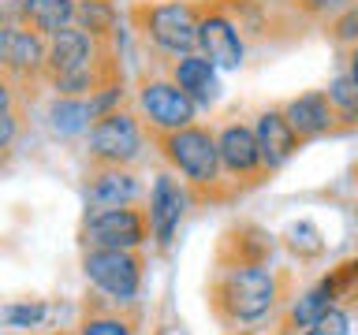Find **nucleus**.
Segmentation results:
<instances>
[{
	"mask_svg": "<svg viewBox=\"0 0 358 335\" xmlns=\"http://www.w3.org/2000/svg\"><path fill=\"white\" fill-rule=\"evenodd\" d=\"M217 153H220V172L228 179H243V183H257L265 175L262 153H257V138L250 123H224L217 131Z\"/></svg>",
	"mask_w": 358,
	"mask_h": 335,
	"instance_id": "1a4fd4ad",
	"label": "nucleus"
},
{
	"mask_svg": "<svg viewBox=\"0 0 358 335\" xmlns=\"http://www.w3.org/2000/svg\"><path fill=\"white\" fill-rule=\"evenodd\" d=\"M142 123L131 116V112H108L90 123V156L97 164H120L127 168L142 156Z\"/></svg>",
	"mask_w": 358,
	"mask_h": 335,
	"instance_id": "423d86ee",
	"label": "nucleus"
},
{
	"mask_svg": "<svg viewBox=\"0 0 358 335\" xmlns=\"http://www.w3.org/2000/svg\"><path fill=\"white\" fill-rule=\"evenodd\" d=\"M22 22V0H0V27H19Z\"/></svg>",
	"mask_w": 358,
	"mask_h": 335,
	"instance_id": "a878e982",
	"label": "nucleus"
},
{
	"mask_svg": "<svg viewBox=\"0 0 358 335\" xmlns=\"http://www.w3.org/2000/svg\"><path fill=\"white\" fill-rule=\"evenodd\" d=\"M86 250H138L150 239V220L134 205L90 209L78 231Z\"/></svg>",
	"mask_w": 358,
	"mask_h": 335,
	"instance_id": "39448f33",
	"label": "nucleus"
},
{
	"mask_svg": "<svg viewBox=\"0 0 358 335\" xmlns=\"http://www.w3.org/2000/svg\"><path fill=\"white\" fill-rule=\"evenodd\" d=\"M45 41L30 27H0V67L15 78H38L45 75Z\"/></svg>",
	"mask_w": 358,
	"mask_h": 335,
	"instance_id": "9b49d317",
	"label": "nucleus"
},
{
	"mask_svg": "<svg viewBox=\"0 0 358 335\" xmlns=\"http://www.w3.org/2000/svg\"><path fill=\"white\" fill-rule=\"evenodd\" d=\"M336 298H340V295H336L332 279H324V283H317L313 290H306L302 298H295V302H291L287 324H291V328H306V324H313V320H317V317H321V313L332 306Z\"/></svg>",
	"mask_w": 358,
	"mask_h": 335,
	"instance_id": "6ab92c4d",
	"label": "nucleus"
},
{
	"mask_svg": "<svg viewBox=\"0 0 358 335\" xmlns=\"http://www.w3.org/2000/svg\"><path fill=\"white\" fill-rule=\"evenodd\" d=\"M157 138V149L168 161L176 175H183V183L194 190V194H213L220 183H224V172H220V153H217V134L209 127H179V131H168V134H153Z\"/></svg>",
	"mask_w": 358,
	"mask_h": 335,
	"instance_id": "f03ea898",
	"label": "nucleus"
},
{
	"mask_svg": "<svg viewBox=\"0 0 358 335\" xmlns=\"http://www.w3.org/2000/svg\"><path fill=\"white\" fill-rule=\"evenodd\" d=\"M75 27L90 38H105L116 27V8L112 0H75Z\"/></svg>",
	"mask_w": 358,
	"mask_h": 335,
	"instance_id": "aec40b11",
	"label": "nucleus"
},
{
	"mask_svg": "<svg viewBox=\"0 0 358 335\" xmlns=\"http://www.w3.org/2000/svg\"><path fill=\"white\" fill-rule=\"evenodd\" d=\"M284 116L291 123V131L299 134V142H317L329 131H336V108L324 89H310V94H299L284 105Z\"/></svg>",
	"mask_w": 358,
	"mask_h": 335,
	"instance_id": "ddd939ff",
	"label": "nucleus"
},
{
	"mask_svg": "<svg viewBox=\"0 0 358 335\" xmlns=\"http://www.w3.org/2000/svg\"><path fill=\"white\" fill-rule=\"evenodd\" d=\"M11 97H15V89H11L8 78H0V108H11Z\"/></svg>",
	"mask_w": 358,
	"mask_h": 335,
	"instance_id": "c85d7f7f",
	"label": "nucleus"
},
{
	"mask_svg": "<svg viewBox=\"0 0 358 335\" xmlns=\"http://www.w3.org/2000/svg\"><path fill=\"white\" fill-rule=\"evenodd\" d=\"M4 320L11 328H38L45 320V306L41 302H22V306H8L4 309Z\"/></svg>",
	"mask_w": 358,
	"mask_h": 335,
	"instance_id": "b1692460",
	"label": "nucleus"
},
{
	"mask_svg": "<svg viewBox=\"0 0 358 335\" xmlns=\"http://www.w3.org/2000/svg\"><path fill=\"white\" fill-rule=\"evenodd\" d=\"M198 52L217 67V71H239L246 60L243 34L224 8H201L198 15Z\"/></svg>",
	"mask_w": 358,
	"mask_h": 335,
	"instance_id": "6e6552de",
	"label": "nucleus"
},
{
	"mask_svg": "<svg viewBox=\"0 0 358 335\" xmlns=\"http://www.w3.org/2000/svg\"><path fill=\"white\" fill-rule=\"evenodd\" d=\"M284 298V276L265 261H231L217 268V279L209 287L213 313L239 328V324H257L276 309Z\"/></svg>",
	"mask_w": 358,
	"mask_h": 335,
	"instance_id": "f257e3e1",
	"label": "nucleus"
},
{
	"mask_svg": "<svg viewBox=\"0 0 358 335\" xmlns=\"http://www.w3.org/2000/svg\"><path fill=\"white\" fill-rule=\"evenodd\" d=\"M142 194L138 175L120 164H97L86 183V201L90 209H112V205H134Z\"/></svg>",
	"mask_w": 358,
	"mask_h": 335,
	"instance_id": "4468645a",
	"label": "nucleus"
},
{
	"mask_svg": "<svg viewBox=\"0 0 358 335\" xmlns=\"http://www.w3.org/2000/svg\"><path fill=\"white\" fill-rule=\"evenodd\" d=\"M198 15H201V8L190 4V0H164V4L134 8L142 38L157 52L172 56V60L198 52Z\"/></svg>",
	"mask_w": 358,
	"mask_h": 335,
	"instance_id": "7ed1b4c3",
	"label": "nucleus"
},
{
	"mask_svg": "<svg viewBox=\"0 0 358 335\" xmlns=\"http://www.w3.org/2000/svg\"><path fill=\"white\" fill-rule=\"evenodd\" d=\"M347 78L355 82V89H358V41L347 49Z\"/></svg>",
	"mask_w": 358,
	"mask_h": 335,
	"instance_id": "cd10ccee",
	"label": "nucleus"
},
{
	"mask_svg": "<svg viewBox=\"0 0 358 335\" xmlns=\"http://www.w3.org/2000/svg\"><path fill=\"white\" fill-rule=\"evenodd\" d=\"M19 138V119L11 108H0V149H8L11 142Z\"/></svg>",
	"mask_w": 358,
	"mask_h": 335,
	"instance_id": "393cba45",
	"label": "nucleus"
},
{
	"mask_svg": "<svg viewBox=\"0 0 358 335\" xmlns=\"http://www.w3.org/2000/svg\"><path fill=\"white\" fill-rule=\"evenodd\" d=\"M22 27L41 38L75 27V0H22Z\"/></svg>",
	"mask_w": 358,
	"mask_h": 335,
	"instance_id": "dca6fc26",
	"label": "nucleus"
},
{
	"mask_svg": "<svg viewBox=\"0 0 358 335\" xmlns=\"http://www.w3.org/2000/svg\"><path fill=\"white\" fill-rule=\"evenodd\" d=\"M329 38H332L336 45H347V49L358 41V0H351L343 11H336V15H332Z\"/></svg>",
	"mask_w": 358,
	"mask_h": 335,
	"instance_id": "5701e85b",
	"label": "nucleus"
},
{
	"mask_svg": "<svg viewBox=\"0 0 358 335\" xmlns=\"http://www.w3.org/2000/svg\"><path fill=\"white\" fill-rule=\"evenodd\" d=\"M329 100H332V108H336V116H340V119L358 123V89H355L351 78H347V71L329 86Z\"/></svg>",
	"mask_w": 358,
	"mask_h": 335,
	"instance_id": "412c9836",
	"label": "nucleus"
},
{
	"mask_svg": "<svg viewBox=\"0 0 358 335\" xmlns=\"http://www.w3.org/2000/svg\"><path fill=\"white\" fill-rule=\"evenodd\" d=\"M172 82L194 100V108H213L220 100V75L201 52L179 56L172 64Z\"/></svg>",
	"mask_w": 358,
	"mask_h": 335,
	"instance_id": "2eb2a0df",
	"label": "nucleus"
},
{
	"mask_svg": "<svg viewBox=\"0 0 358 335\" xmlns=\"http://www.w3.org/2000/svg\"><path fill=\"white\" fill-rule=\"evenodd\" d=\"M254 138H257V153H262L265 172L284 168L291 156L299 153V134L291 131V123L284 116V108H262L254 119Z\"/></svg>",
	"mask_w": 358,
	"mask_h": 335,
	"instance_id": "f8f14e48",
	"label": "nucleus"
},
{
	"mask_svg": "<svg viewBox=\"0 0 358 335\" xmlns=\"http://www.w3.org/2000/svg\"><path fill=\"white\" fill-rule=\"evenodd\" d=\"M49 123L60 138H75V134L90 131V108H86V97H56L49 105Z\"/></svg>",
	"mask_w": 358,
	"mask_h": 335,
	"instance_id": "a211bd4d",
	"label": "nucleus"
},
{
	"mask_svg": "<svg viewBox=\"0 0 358 335\" xmlns=\"http://www.w3.org/2000/svg\"><path fill=\"white\" fill-rule=\"evenodd\" d=\"M83 272L90 279V287L105 302H116V306H131L142 290L138 250H86Z\"/></svg>",
	"mask_w": 358,
	"mask_h": 335,
	"instance_id": "20e7f679",
	"label": "nucleus"
},
{
	"mask_svg": "<svg viewBox=\"0 0 358 335\" xmlns=\"http://www.w3.org/2000/svg\"><path fill=\"white\" fill-rule=\"evenodd\" d=\"M138 112L153 134H168V131L190 127L198 108L172 78H145L138 86Z\"/></svg>",
	"mask_w": 358,
	"mask_h": 335,
	"instance_id": "0eeeda50",
	"label": "nucleus"
},
{
	"mask_svg": "<svg viewBox=\"0 0 358 335\" xmlns=\"http://www.w3.org/2000/svg\"><path fill=\"white\" fill-rule=\"evenodd\" d=\"M190 186L179 183L176 175H157L153 179V190H150V209H145V220H150V239L157 246H168L172 242V234L179 228V220H183V212L190 205Z\"/></svg>",
	"mask_w": 358,
	"mask_h": 335,
	"instance_id": "9d476101",
	"label": "nucleus"
},
{
	"mask_svg": "<svg viewBox=\"0 0 358 335\" xmlns=\"http://www.w3.org/2000/svg\"><path fill=\"white\" fill-rule=\"evenodd\" d=\"M78 335H138V313H131L127 306H116V302H105V306L86 309Z\"/></svg>",
	"mask_w": 358,
	"mask_h": 335,
	"instance_id": "f3484780",
	"label": "nucleus"
},
{
	"mask_svg": "<svg viewBox=\"0 0 358 335\" xmlns=\"http://www.w3.org/2000/svg\"><path fill=\"white\" fill-rule=\"evenodd\" d=\"M302 335H351V313L332 302V306L324 309L317 320L302 328Z\"/></svg>",
	"mask_w": 358,
	"mask_h": 335,
	"instance_id": "4be33fe9",
	"label": "nucleus"
},
{
	"mask_svg": "<svg viewBox=\"0 0 358 335\" xmlns=\"http://www.w3.org/2000/svg\"><path fill=\"white\" fill-rule=\"evenodd\" d=\"M351 0H302V8L313 11V15H324V11H343Z\"/></svg>",
	"mask_w": 358,
	"mask_h": 335,
	"instance_id": "bb28decb",
	"label": "nucleus"
},
{
	"mask_svg": "<svg viewBox=\"0 0 358 335\" xmlns=\"http://www.w3.org/2000/svg\"><path fill=\"white\" fill-rule=\"evenodd\" d=\"M52 335H75V332H52Z\"/></svg>",
	"mask_w": 358,
	"mask_h": 335,
	"instance_id": "c756f323",
	"label": "nucleus"
}]
</instances>
